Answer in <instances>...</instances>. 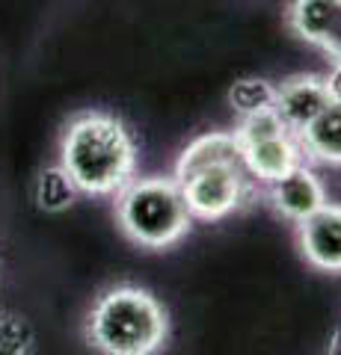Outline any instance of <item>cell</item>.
Instances as JSON below:
<instances>
[{"label": "cell", "instance_id": "obj_1", "mask_svg": "<svg viewBox=\"0 0 341 355\" xmlns=\"http://www.w3.org/2000/svg\"><path fill=\"white\" fill-rule=\"evenodd\" d=\"M60 166L74 178L81 193L116 196L134 181L137 142L116 116H74L60 139Z\"/></svg>", "mask_w": 341, "mask_h": 355}, {"label": "cell", "instance_id": "obj_2", "mask_svg": "<svg viewBox=\"0 0 341 355\" xmlns=\"http://www.w3.org/2000/svg\"><path fill=\"white\" fill-rule=\"evenodd\" d=\"M167 311L142 287H110L86 320V338L110 355H149L167 340Z\"/></svg>", "mask_w": 341, "mask_h": 355}, {"label": "cell", "instance_id": "obj_3", "mask_svg": "<svg viewBox=\"0 0 341 355\" xmlns=\"http://www.w3.org/2000/svg\"><path fill=\"white\" fill-rule=\"evenodd\" d=\"M122 231L142 249H169L193 225L181 184L172 178H134L116 193Z\"/></svg>", "mask_w": 341, "mask_h": 355}, {"label": "cell", "instance_id": "obj_4", "mask_svg": "<svg viewBox=\"0 0 341 355\" xmlns=\"http://www.w3.org/2000/svg\"><path fill=\"white\" fill-rule=\"evenodd\" d=\"M235 137L244 148V166L256 184L267 187L279 175L294 169L297 163L306 160L300 137L282 125V119L273 110L244 116L235 128Z\"/></svg>", "mask_w": 341, "mask_h": 355}, {"label": "cell", "instance_id": "obj_5", "mask_svg": "<svg viewBox=\"0 0 341 355\" xmlns=\"http://www.w3.org/2000/svg\"><path fill=\"white\" fill-rule=\"evenodd\" d=\"M184 202L193 219H223L252 198V175L244 163H211L202 169L178 175Z\"/></svg>", "mask_w": 341, "mask_h": 355}, {"label": "cell", "instance_id": "obj_6", "mask_svg": "<svg viewBox=\"0 0 341 355\" xmlns=\"http://www.w3.org/2000/svg\"><path fill=\"white\" fill-rule=\"evenodd\" d=\"M329 104V92L321 74H294L276 86L273 98V113L282 119V125L291 133H300L321 116V110Z\"/></svg>", "mask_w": 341, "mask_h": 355}, {"label": "cell", "instance_id": "obj_7", "mask_svg": "<svg viewBox=\"0 0 341 355\" xmlns=\"http://www.w3.org/2000/svg\"><path fill=\"white\" fill-rule=\"evenodd\" d=\"M288 27L303 42L341 60V0H291Z\"/></svg>", "mask_w": 341, "mask_h": 355}, {"label": "cell", "instance_id": "obj_8", "mask_svg": "<svg viewBox=\"0 0 341 355\" xmlns=\"http://www.w3.org/2000/svg\"><path fill=\"white\" fill-rule=\"evenodd\" d=\"M270 205L279 210L285 219H291L300 225L303 219H309L317 207L326 205V190L321 184V178L315 175L309 163H297L294 169L279 175L276 181L267 184Z\"/></svg>", "mask_w": 341, "mask_h": 355}, {"label": "cell", "instance_id": "obj_9", "mask_svg": "<svg viewBox=\"0 0 341 355\" xmlns=\"http://www.w3.org/2000/svg\"><path fill=\"white\" fill-rule=\"evenodd\" d=\"M300 252L315 270L341 272V205L326 202L309 219L300 222L297 231Z\"/></svg>", "mask_w": 341, "mask_h": 355}, {"label": "cell", "instance_id": "obj_10", "mask_svg": "<svg viewBox=\"0 0 341 355\" xmlns=\"http://www.w3.org/2000/svg\"><path fill=\"white\" fill-rule=\"evenodd\" d=\"M306 160L341 166V101H329L321 116L300 133Z\"/></svg>", "mask_w": 341, "mask_h": 355}, {"label": "cell", "instance_id": "obj_11", "mask_svg": "<svg viewBox=\"0 0 341 355\" xmlns=\"http://www.w3.org/2000/svg\"><path fill=\"white\" fill-rule=\"evenodd\" d=\"M211 163H244V148L232 133H205V137L193 139L190 146L181 151L178 163H175V178L187 175L193 169H202V166Z\"/></svg>", "mask_w": 341, "mask_h": 355}, {"label": "cell", "instance_id": "obj_12", "mask_svg": "<svg viewBox=\"0 0 341 355\" xmlns=\"http://www.w3.org/2000/svg\"><path fill=\"white\" fill-rule=\"evenodd\" d=\"M78 184L74 178L63 169V166H45L36 175V187H33V198H36V207L45 210V214H63L74 205L78 198Z\"/></svg>", "mask_w": 341, "mask_h": 355}, {"label": "cell", "instance_id": "obj_13", "mask_svg": "<svg viewBox=\"0 0 341 355\" xmlns=\"http://www.w3.org/2000/svg\"><path fill=\"white\" fill-rule=\"evenodd\" d=\"M273 98H276V86L264 77H240L228 89V107L244 119L261 110H273Z\"/></svg>", "mask_w": 341, "mask_h": 355}, {"label": "cell", "instance_id": "obj_14", "mask_svg": "<svg viewBox=\"0 0 341 355\" xmlns=\"http://www.w3.org/2000/svg\"><path fill=\"white\" fill-rule=\"evenodd\" d=\"M33 343H36V335H33V329H30L27 320L0 314V355L30 352Z\"/></svg>", "mask_w": 341, "mask_h": 355}, {"label": "cell", "instance_id": "obj_15", "mask_svg": "<svg viewBox=\"0 0 341 355\" xmlns=\"http://www.w3.org/2000/svg\"><path fill=\"white\" fill-rule=\"evenodd\" d=\"M324 83L329 92V101H341V60L333 62V69L324 74Z\"/></svg>", "mask_w": 341, "mask_h": 355}, {"label": "cell", "instance_id": "obj_16", "mask_svg": "<svg viewBox=\"0 0 341 355\" xmlns=\"http://www.w3.org/2000/svg\"><path fill=\"white\" fill-rule=\"evenodd\" d=\"M0 314H3V311H0Z\"/></svg>", "mask_w": 341, "mask_h": 355}]
</instances>
